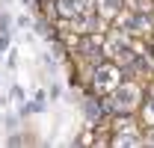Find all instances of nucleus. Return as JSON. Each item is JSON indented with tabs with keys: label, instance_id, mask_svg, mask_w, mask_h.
I'll use <instances>...</instances> for the list:
<instances>
[{
	"label": "nucleus",
	"instance_id": "obj_1",
	"mask_svg": "<svg viewBox=\"0 0 154 148\" xmlns=\"http://www.w3.org/2000/svg\"><path fill=\"white\" fill-rule=\"evenodd\" d=\"M139 107H142V92L131 80L116 83L110 98H107V113H113V116H134Z\"/></svg>",
	"mask_w": 154,
	"mask_h": 148
},
{
	"label": "nucleus",
	"instance_id": "obj_2",
	"mask_svg": "<svg viewBox=\"0 0 154 148\" xmlns=\"http://www.w3.org/2000/svg\"><path fill=\"white\" fill-rule=\"evenodd\" d=\"M104 116H110V113H107V107H101V101H98V98H89V101H86V119L101 122Z\"/></svg>",
	"mask_w": 154,
	"mask_h": 148
}]
</instances>
